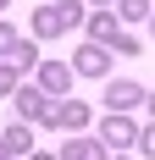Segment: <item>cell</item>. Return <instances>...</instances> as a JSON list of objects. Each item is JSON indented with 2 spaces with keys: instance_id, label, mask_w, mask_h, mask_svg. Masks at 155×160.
<instances>
[{
  "instance_id": "cell-5",
  "label": "cell",
  "mask_w": 155,
  "mask_h": 160,
  "mask_svg": "<svg viewBox=\"0 0 155 160\" xmlns=\"http://www.w3.org/2000/svg\"><path fill=\"white\" fill-rule=\"evenodd\" d=\"M150 105H155V94H150Z\"/></svg>"
},
{
  "instance_id": "cell-2",
  "label": "cell",
  "mask_w": 155,
  "mask_h": 160,
  "mask_svg": "<svg viewBox=\"0 0 155 160\" xmlns=\"http://www.w3.org/2000/svg\"><path fill=\"white\" fill-rule=\"evenodd\" d=\"M78 66H83V72H105V55H100V50H83Z\"/></svg>"
},
{
  "instance_id": "cell-3",
  "label": "cell",
  "mask_w": 155,
  "mask_h": 160,
  "mask_svg": "<svg viewBox=\"0 0 155 160\" xmlns=\"http://www.w3.org/2000/svg\"><path fill=\"white\" fill-rule=\"evenodd\" d=\"M105 138H111V144H127V138H133V127H127V122H111Z\"/></svg>"
},
{
  "instance_id": "cell-1",
  "label": "cell",
  "mask_w": 155,
  "mask_h": 160,
  "mask_svg": "<svg viewBox=\"0 0 155 160\" xmlns=\"http://www.w3.org/2000/svg\"><path fill=\"white\" fill-rule=\"evenodd\" d=\"M111 111H127V105H133V99H139V83H111Z\"/></svg>"
},
{
  "instance_id": "cell-4",
  "label": "cell",
  "mask_w": 155,
  "mask_h": 160,
  "mask_svg": "<svg viewBox=\"0 0 155 160\" xmlns=\"http://www.w3.org/2000/svg\"><path fill=\"white\" fill-rule=\"evenodd\" d=\"M144 149H150V155H155V132H144Z\"/></svg>"
}]
</instances>
